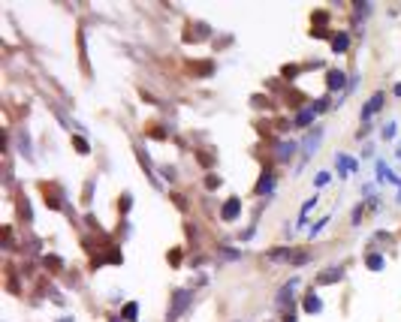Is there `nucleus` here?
Returning a JSON list of instances; mask_svg holds the SVG:
<instances>
[{"label": "nucleus", "instance_id": "obj_1", "mask_svg": "<svg viewBox=\"0 0 401 322\" xmlns=\"http://www.w3.org/2000/svg\"><path fill=\"white\" fill-rule=\"evenodd\" d=\"M190 301H193V289H187V286H184V289H175V292H172L169 313H166V322H178V316L190 307Z\"/></svg>", "mask_w": 401, "mask_h": 322}, {"label": "nucleus", "instance_id": "obj_2", "mask_svg": "<svg viewBox=\"0 0 401 322\" xmlns=\"http://www.w3.org/2000/svg\"><path fill=\"white\" fill-rule=\"evenodd\" d=\"M289 259H293V247H275L269 250V253H263V265H289Z\"/></svg>", "mask_w": 401, "mask_h": 322}, {"label": "nucleus", "instance_id": "obj_3", "mask_svg": "<svg viewBox=\"0 0 401 322\" xmlns=\"http://www.w3.org/2000/svg\"><path fill=\"white\" fill-rule=\"evenodd\" d=\"M296 286H299V280L293 277V280H289V283H284L281 286V292H278V307H284V313H289V310H293V295H296Z\"/></svg>", "mask_w": 401, "mask_h": 322}, {"label": "nucleus", "instance_id": "obj_4", "mask_svg": "<svg viewBox=\"0 0 401 322\" xmlns=\"http://www.w3.org/2000/svg\"><path fill=\"white\" fill-rule=\"evenodd\" d=\"M238 217H241V199L238 196H229L224 202V208H221V220L224 223H235Z\"/></svg>", "mask_w": 401, "mask_h": 322}, {"label": "nucleus", "instance_id": "obj_5", "mask_svg": "<svg viewBox=\"0 0 401 322\" xmlns=\"http://www.w3.org/2000/svg\"><path fill=\"white\" fill-rule=\"evenodd\" d=\"M341 277H344V268H341V265H332V268L320 271V274L314 277V283H317V286H329V283H338Z\"/></svg>", "mask_w": 401, "mask_h": 322}, {"label": "nucleus", "instance_id": "obj_6", "mask_svg": "<svg viewBox=\"0 0 401 322\" xmlns=\"http://www.w3.org/2000/svg\"><path fill=\"white\" fill-rule=\"evenodd\" d=\"M296 151H299V145H296L293 138H289V141H278V148H275V157H278L281 163H289V160L296 157Z\"/></svg>", "mask_w": 401, "mask_h": 322}, {"label": "nucleus", "instance_id": "obj_7", "mask_svg": "<svg viewBox=\"0 0 401 322\" xmlns=\"http://www.w3.org/2000/svg\"><path fill=\"white\" fill-rule=\"evenodd\" d=\"M272 190H275V172L269 169V172H263L260 175V181H257V196H272Z\"/></svg>", "mask_w": 401, "mask_h": 322}, {"label": "nucleus", "instance_id": "obj_8", "mask_svg": "<svg viewBox=\"0 0 401 322\" xmlns=\"http://www.w3.org/2000/svg\"><path fill=\"white\" fill-rule=\"evenodd\" d=\"M383 102H386V93H374L365 105H362V121H368L374 112H380V105H383Z\"/></svg>", "mask_w": 401, "mask_h": 322}, {"label": "nucleus", "instance_id": "obj_9", "mask_svg": "<svg viewBox=\"0 0 401 322\" xmlns=\"http://www.w3.org/2000/svg\"><path fill=\"white\" fill-rule=\"evenodd\" d=\"M320 138H323V127H317L314 133H308L305 145H302V151H305V160H308V157H311V154H314V151L320 148ZM305 160H302V163H305Z\"/></svg>", "mask_w": 401, "mask_h": 322}, {"label": "nucleus", "instance_id": "obj_10", "mask_svg": "<svg viewBox=\"0 0 401 322\" xmlns=\"http://www.w3.org/2000/svg\"><path fill=\"white\" fill-rule=\"evenodd\" d=\"M344 82H347L344 69H329V73H326V88H329L332 93H335V91H341V88H344Z\"/></svg>", "mask_w": 401, "mask_h": 322}, {"label": "nucleus", "instance_id": "obj_11", "mask_svg": "<svg viewBox=\"0 0 401 322\" xmlns=\"http://www.w3.org/2000/svg\"><path fill=\"white\" fill-rule=\"evenodd\" d=\"M332 51H335V54L350 51V33H347V30H338L335 37H332Z\"/></svg>", "mask_w": 401, "mask_h": 322}, {"label": "nucleus", "instance_id": "obj_12", "mask_svg": "<svg viewBox=\"0 0 401 322\" xmlns=\"http://www.w3.org/2000/svg\"><path fill=\"white\" fill-rule=\"evenodd\" d=\"M205 37H208V27H205L202 21H193V27H187V33H184L187 43H199V40H205Z\"/></svg>", "mask_w": 401, "mask_h": 322}, {"label": "nucleus", "instance_id": "obj_13", "mask_svg": "<svg viewBox=\"0 0 401 322\" xmlns=\"http://www.w3.org/2000/svg\"><path fill=\"white\" fill-rule=\"evenodd\" d=\"M46 205H49V208H63L66 199H63V193H60L57 187H52V193H49V187H46Z\"/></svg>", "mask_w": 401, "mask_h": 322}, {"label": "nucleus", "instance_id": "obj_14", "mask_svg": "<svg viewBox=\"0 0 401 322\" xmlns=\"http://www.w3.org/2000/svg\"><path fill=\"white\" fill-rule=\"evenodd\" d=\"M311 121H317L314 105H308V109H302V112L296 115V127H311Z\"/></svg>", "mask_w": 401, "mask_h": 322}, {"label": "nucleus", "instance_id": "obj_15", "mask_svg": "<svg viewBox=\"0 0 401 322\" xmlns=\"http://www.w3.org/2000/svg\"><path fill=\"white\" fill-rule=\"evenodd\" d=\"M320 310H323V301H320L314 292H308V295H305V313H320Z\"/></svg>", "mask_w": 401, "mask_h": 322}, {"label": "nucleus", "instance_id": "obj_16", "mask_svg": "<svg viewBox=\"0 0 401 322\" xmlns=\"http://www.w3.org/2000/svg\"><path fill=\"white\" fill-rule=\"evenodd\" d=\"M136 316H139V304H136V301H130V304L124 307L121 319H127V322H136Z\"/></svg>", "mask_w": 401, "mask_h": 322}, {"label": "nucleus", "instance_id": "obj_17", "mask_svg": "<svg viewBox=\"0 0 401 322\" xmlns=\"http://www.w3.org/2000/svg\"><path fill=\"white\" fill-rule=\"evenodd\" d=\"M314 205H317V193H314V199H308V202L302 205V214H299V226L308 220V214H311V208H314Z\"/></svg>", "mask_w": 401, "mask_h": 322}, {"label": "nucleus", "instance_id": "obj_18", "mask_svg": "<svg viewBox=\"0 0 401 322\" xmlns=\"http://www.w3.org/2000/svg\"><path fill=\"white\" fill-rule=\"evenodd\" d=\"M72 145H76V151L85 157V154H91V145H88V141L82 138V136H76V138H72Z\"/></svg>", "mask_w": 401, "mask_h": 322}, {"label": "nucleus", "instance_id": "obj_19", "mask_svg": "<svg viewBox=\"0 0 401 322\" xmlns=\"http://www.w3.org/2000/svg\"><path fill=\"white\" fill-rule=\"evenodd\" d=\"M193 69H196V76H211V73H214V63L205 60V63H196Z\"/></svg>", "mask_w": 401, "mask_h": 322}, {"label": "nucleus", "instance_id": "obj_20", "mask_svg": "<svg viewBox=\"0 0 401 322\" xmlns=\"http://www.w3.org/2000/svg\"><path fill=\"white\" fill-rule=\"evenodd\" d=\"M383 262H386V259H383V256H377V253H371V256H368V268H371V271H380V268H383Z\"/></svg>", "mask_w": 401, "mask_h": 322}, {"label": "nucleus", "instance_id": "obj_21", "mask_svg": "<svg viewBox=\"0 0 401 322\" xmlns=\"http://www.w3.org/2000/svg\"><path fill=\"white\" fill-rule=\"evenodd\" d=\"M326 109H329V96H323V99H317L314 102V112L320 115V112H326Z\"/></svg>", "mask_w": 401, "mask_h": 322}, {"label": "nucleus", "instance_id": "obj_22", "mask_svg": "<svg viewBox=\"0 0 401 322\" xmlns=\"http://www.w3.org/2000/svg\"><path fill=\"white\" fill-rule=\"evenodd\" d=\"M299 76V66L293 63V66H284V79H296Z\"/></svg>", "mask_w": 401, "mask_h": 322}, {"label": "nucleus", "instance_id": "obj_23", "mask_svg": "<svg viewBox=\"0 0 401 322\" xmlns=\"http://www.w3.org/2000/svg\"><path fill=\"white\" fill-rule=\"evenodd\" d=\"M205 187H208V190L221 187V178H217V175H208V178H205Z\"/></svg>", "mask_w": 401, "mask_h": 322}, {"label": "nucleus", "instance_id": "obj_24", "mask_svg": "<svg viewBox=\"0 0 401 322\" xmlns=\"http://www.w3.org/2000/svg\"><path fill=\"white\" fill-rule=\"evenodd\" d=\"M221 256H224V259H241V253H238V250H227V247L221 250Z\"/></svg>", "mask_w": 401, "mask_h": 322}, {"label": "nucleus", "instance_id": "obj_25", "mask_svg": "<svg viewBox=\"0 0 401 322\" xmlns=\"http://www.w3.org/2000/svg\"><path fill=\"white\" fill-rule=\"evenodd\" d=\"M353 9H356L359 15H368V12H371V3H353Z\"/></svg>", "mask_w": 401, "mask_h": 322}, {"label": "nucleus", "instance_id": "obj_26", "mask_svg": "<svg viewBox=\"0 0 401 322\" xmlns=\"http://www.w3.org/2000/svg\"><path fill=\"white\" fill-rule=\"evenodd\" d=\"M326 223H329V217H320V223H317V226H314V229H311V238H314V235H320V232H323V226H326Z\"/></svg>", "mask_w": 401, "mask_h": 322}, {"label": "nucleus", "instance_id": "obj_27", "mask_svg": "<svg viewBox=\"0 0 401 322\" xmlns=\"http://www.w3.org/2000/svg\"><path fill=\"white\" fill-rule=\"evenodd\" d=\"M326 184H329V172H320L317 175V187H326Z\"/></svg>", "mask_w": 401, "mask_h": 322}, {"label": "nucleus", "instance_id": "obj_28", "mask_svg": "<svg viewBox=\"0 0 401 322\" xmlns=\"http://www.w3.org/2000/svg\"><path fill=\"white\" fill-rule=\"evenodd\" d=\"M383 136L392 138V136H395V124H386V127H383Z\"/></svg>", "mask_w": 401, "mask_h": 322}, {"label": "nucleus", "instance_id": "obj_29", "mask_svg": "<svg viewBox=\"0 0 401 322\" xmlns=\"http://www.w3.org/2000/svg\"><path fill=\"white\" fill-rule=\"evenodd\" d=\"M395 96H401V82H398V85H395Z\"/></svg>", "mask_w": 401, "mask_h": 322}, {"label": "nucleus", "instance_id": "obj_30", "mask_svg": "<svg viewBox=\"0 0 401 322\" xmlns=\"http://www.w3.org/2000/svg\"><path fill=\"white\" fill-rule=\"evenodd\" d=\"M398 202H401V193H398Z\"/></svg>", "mask_w": 401, "mask_h": 322}]
</instances>
